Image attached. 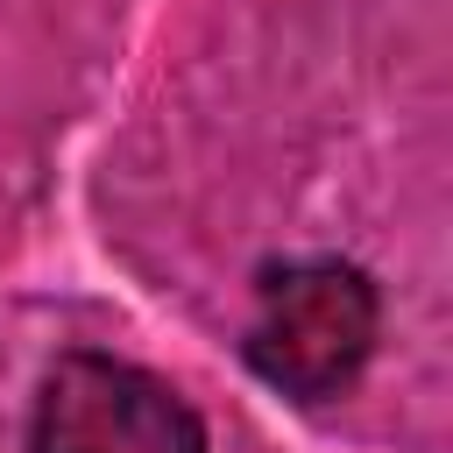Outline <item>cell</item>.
Here are the masks:
<instances>
[{"mask_svg": "<svg viewBox=\"0 0 453 453\" xmlns=\"http://www.w3.org/2000/svg\"><path fill=\"white\" fill-rule=\"evenodd\" d=\"M28 453H212V439L170 375L127 354L71 347L35 382Z\"/></svg>", "mask_w": 453, "mask_h": 453, "instance_id": "7a4b0ae2", "label": "cell"}, {"mask_svg": "<svg viewBox=\"0 0 453 453\" xmlns=\"http://www.w3.org/2000/svg\"><path fill=\"white\" fill-rule=\"evenodd\" d=\"M375 340H382L375 276L340 255H297L262 269L241 354L276 396L326 403L361 382V368L375 361Z\"/></svg>", "mask_w": 453, "mask_h": 453, "instance_id": "6da1fadb", "label": "cell"}]
</instances>
